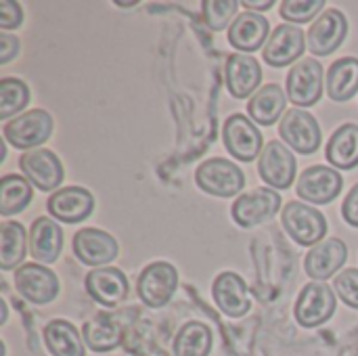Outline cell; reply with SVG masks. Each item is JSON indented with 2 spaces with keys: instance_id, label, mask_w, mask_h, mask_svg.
Instances as JSON below:
<instances>
[{
  "instance_id": "cell-1",
  "label": "cell",
  "mask_w": 358,
  "mask_h": 356,
  "mask_svg": "<svg viewBox=\"0 0 358 356\" xmlns=\"http://www.w3.org/2000/svg\"><path fill=\"white\" fill-rule=\"evenodd\" d=\"M197 187L214 197H235L241 193L245 178L243 172L224 157H212L203 162L195 172Z\"/></svg>"
},
{
  "instance_id": "cell-2",
  "label": "cell",
  "mask_w": 358,
  "mask_h": 356,
  "mask_svg": "<svg viewBox=\"0 0 358 356\" xmlns=\"http://www.w3.org/2000/svg\"><path fill=\"white\" fill-rule=\"evenodd\" d=\"M4 138L17 149H38L52 134V118L44 109L23 111L4 124Z\"/></svg>"
},
{
  "instance_id": "cell-3",
  "label": "cell",
  "mask_w": 358,
  "mask_h": 356,
  "mask_svg": "<svg viewBox=\"0 0 358 356\" xmlns=\"http://www.w3.org/2000/svg\"><path fill=\"white\" fill-rule=\"evenodd\" d=\"M281 220L289 237L300 245H319L321 239L327 233V220L325 216L300 201H289L285 210L281 212Z\"/></svg>"
},
{
  "instance_id": "cell-4",
  "label": "cell",
  "mask_w": 358,
  "mask_h": 356,
  "mask_svg": "<svg viewBox=\"0 0 358 356\" xmlns=\"http://www.w3.org/2000/svg\"><path fill=\"white\" fill-rule=\"evenodd\" d=\"M323 65L315 57L298 61L287 73V99L296 107H310L323 97Z\"/></svg>"
},
{
  "instance_id": "cell-5",
  "label": "cell",
  "mask_w": 358,
  "mask_h": 356,
  "mask_svg": "<svg viewBox=\"0 0 358 356\" xmlns=\"http://www.w3.org/2000/svg\"><path fill=\"white\" fill-rule=\"evenodd\" d=\"M279 134L285 141V145H289L294 151L302 155L315 153L321 145V128L317 118L300 107L287 109L283 113Z\"/></svg>"
},
{
  "instance_id": "cell-6",
  "label": "cell",
  "mask_w": 358,
  "mask_h": 356,
  "mask_svg": "<svg viewBox=\"0 0 358 356\" xmlns=\"http://www.w3.org/2000/svg\"><path fill=\"white\" fill-rule=\"evenodd\" d=\"M281 208V195L268 187L254 189L245 195H239L231 208L233 220L241 229H252L260 222L271 220Z\"/></svg>"
},
{
  "instance_id": "cell-7",
  "label": "cell",
  "mask_w": 358,
  "mask_h": 356,
  "mask_svg": "<svg viewBox=\"0 0 358 356\" xmlns=\"http://www.w3.org/2000/svg\"><path fill=\"white\" fill-rule=\"evenodd\" d=\"M178 287V273L170 262H153L149 264L136 283V292L141 300L151 308L166 306Z\"/></svg>"
},
{
  "instance_id": "cell-8",
  "label": "cell",
  "mask_w": 358,
  "mask_h": 356,
  "mask_svg": "<svg viewBox=\"0 0 358 356\" xmlns=\"http://www.w3.org/2000/svg\"><path fill=\"white\" fill-rule=\"evenodd\" d=\"M336 292L323 283V281H313L308 283L296 304V319L302 327H317L329 321L336 313Z\"/></svg>"
},
{
  "instance_id": "cell-9",
  "label": "cell",
  "mask_w": 358,
  "mask_h": 356,
  "mask_svg": "<svg viewBox=\"0 0 358 356\" xmlns=\"http://www.w3.org/2000/svg\"><path fill=\"white\" fill-rule=\"evenodd\" d=\"M222 141L227 151L237 162H254L262 153V134L243 113H235L224 122Z\"/></svg>"
},
{
  "instance_id": "cell-10",
  "label": "cell",
  "mask_w": 358,
  "mask_h": 356,
  "mask_svg": "<svg viewBox=\"0 0 358 356\" xmlns=\"http://www.w3.org/2000/svg\"><path fill=\"white\" fill-rule=\"evenodd\" d=\"M19 168L25 178L40 191H55L63 183V164L61 159L44 147L31 149L19 157Z\"/></svg>"
},
{
  "instance_id": "cell-11",
  "label": "cell",
  "mask_w": 358,
  "mask_h": 356,
  "mask_svg": "<svg viewBox=\"0 0 358 356\" xmlns=\"http://www.w3.org/2000/svg\"><path fill=\"white\" fill-rule=\"evenodd\" d=\"M15 287L17 292L34 304H48L59 294V279L57 275L38 262H27L17 269L15 273Z\"/></svg>"
},
{
  "instance_id": "cell-12",
  "label": "cell",
  "mask_w": 358,
  "mask_h": 356,
  "mask_svg": "<svg viewBox=\"0 0 358 356\" xmlns=\"http://www.w3.org/2000/svg\"><path fill=\"white\" fill-rule=\"evenodd\" d=\"M306 46L308 42H306L304 31L296 27L294 23H283L275 27V31L271 34L266 46L262 48V57L273 67H285L294 61L298 63Z\"/></svg>"
},
{
  "instance_id": "cell-13",
  "label": "cell",
  "mask_w": 358,
  "mask_h": 356,
  "mask_svg": "<svg viewBox=\"0 0 358 356\" xmlns=\"http://www.w3.org/2000/svg\"><path fill=\"white\" fill-rule=\"evenodd\" d=\"M258 172L268 187L289 189L296 178V157L283 143L271 141L260 153Z\"/></svg>"
},
{
  "instance_id": "cell-14",
  "label": "cell",
  "mask_w": 358,
  "mask_h": 356,
  "mask_svg": "<svg viewBox=\"0 0 358 356\" xmlns=\"http://www.w3.org/2000/svg\"><path fill=\"white\" fill-rule=\"evenodd\" d=\"M348 34V21L342 10H323L308 29V50L317 57H327L344 42Z\"/></svg>"
},
{
  "instance_id": "cell-15",
  "label": "cell",
  "mask_w": 358,
  "mask_h": 356,
  "mask_svg": "<svg viewBox=\"0 0 358 356\" xmlns=\"http://www.w3.org/2000/svg\"><path fill=\"white\" fill-rule=\"evenodd\" d=\"M344 178L340 176V172L336 168L329 166H313L308 170L302 172V176L298 178V195L304 201L323 206L334 201L340 191H342Z\"/></svg>"
},
{
  "instance_id": "cell-16",
  "label": "cell",
  "mask_w": 358,
  "mask_h": 356,
  "mask_svg": "<svg viewBox=\"0 0 358 356\" xmlns=\"http://www.w3.org/2000/svg\"><path fill=\"white\" fill-rule=\"evenodd\" d=\"M73 254L88 266H105L120 254L117 241L101 229H82L73 237Z\"/></svg>"
},
{
  "instance_id": "cell-17",
  "label": "cell",
  "mask_w": 358,
  "mask_h": 356,
  "mask_svg": "<svg viewBox=\"0 0 358 356\" xmlns=\"http://www.w3.org/2000/svg\"><path fill=\"white\" fill-rule=\"evenodd\" d=\"M52 218L65 222V225H78L84 218L90 216L94 208V199L88 189L84 187H67L59 189L48 197L46 204Z\"/></svg>"
},
{
  "instance_id": "cell-18",
  "label": "cell",
  "mask_w": 358,
  "mask_h": 356,
  "mask_svg": "<svg viewBox=\"0 0 358 356\" xmlns=\"http://www.w3.org/2000/svg\"><path fill=\"white\" fill-rule=\"evenodd\" d=\"M86 292L101 306H115L128 294V279L120 269L101 266L86 275Z\"/></svg>"
},
{
  "instance_id": "cell-19",
  "label": "cell",
  "mask_w": 358,
  "mask_h": 356,
  "mask_svg": "<svg viewBox=\"0 0 358 356\" xmlns=\"http://www.w3.org/2000/svg\"><path fill=\"white\" fill-rule=\"evenodd\" d=\"M348 258V248L342 239H325L321 241L319 245H315L306 260H304V269H306V275L310 279H317V281H323V279H329L334 277L346 262Z\"/></svg>"
},
{
  "instance_id": "cell-20",
  "label": "cell",
  "mask_w": 358,
  "mask_h": 356,
  "mask_svg": "<svg viewBox=\"0 0 358 356\" xmlns=\"http://www.w3.org/2000/svg\"><path fill=\"white\" fill-rule=\"evenodd\" d=\"M268 19L260 13H239L233 25L229 27V42L243 50V52H254L262 46H266L268 38Z\"/></svg>"
},
{
  "instance_id": "cell-21",
  "label": "cell",
  "mask_w": 358,
  "mask_h": 356,
  "mask_svg": "<svg viewBox=\"0 0 358 356\" xmlns=\"http://www.w3.org/2000/svg\"><path fill=\"white\" fill-rule=\"evenodd\" d=\"M224 76L229 92L235 99H245L250 94H256V88L262 80V69L252 55H231L227 61Z\"/></svg>"
},
{
  "instance_id": "cell-22",
  "label": "cell",
  "mask_w": 358,
  "mask_h": 356,
  "mask_svg": "<svg viewBox=\"0 0 358 356\" xmlns=\"http://www.w3.org/2000/svg\"><path fill=\"white\" fill-rule=\"evenodd\" d=\"M212 294H214V300H216L218 308L224 315L233 317V319L243 317L252 308L245 281L239 275H235V273H222V275H218V279L214 281Z\"/></svg>"
},
{
  "instance_id": "cell-23",
  "label": "cell",
  "mask_w": 358,
  "mask_h": 356,
  "mask_svg": "<svg viewBox=\"0 0 358 356\" xmlns=\"http://www.w3.org/2000/svg\"><path fill=\"white\" fill-rule=\"evenodd\" d=\"M61 245H63V231L55 220L46 216L34 220L29 229V254L34 256V260L55 262L61 254Z\"/></svg>"
},
{
  "instance_id": "cell-24",
  "label": "cell",
  "mask_w": 358,
  "mask_h": 356,
  "mask_svg": "<svg viewBox=\"0 0 358 356\" xmlns=\"http://www.w3.org/2000/svg\"><path fill=\"white\" fill-rule=\"evenodd\" d=\"M287 97L281 86L266 84L262 86L248 103L250 118L260 126H273L287 109H285Z\"/></svg>"
},
{
  "instance_id": "cell-25",
  "label": "cell",
  "mask_w": 358,
  "mask_h": 356,
  "mask_svg": "<svg viewBox=\"0 0 358 356\" xmlns=\"http://www.w3.org/2000/svg\"><path fill=\"white\" fill-rule=\"evenodd\" d=\"M327 162L340 170H352L358 166V124H344L329 138L325 149Z\"/></svg>"
},
{
  "instance_id": "cell-26",
  "label": "cell",
  "mask_w": 358,
  "mask_h": 356,
  "mask_svg": "<svg viewBox=\"0 0 358 356\" xmlns=\"http://www.w3.org/2000/svg\"><path fill=\"white\" fill-rule=\"evenodd\" d=\"M327 82V94L331 101L344 103L350 101L358 92V59L355 57H344L338 59L325 78Z\"/></svg>"
},
{
  "instance_id": "cell-27",
  "label": "cell",
  "mask_w": 358,
  "mask_h": 356,
  "mask_svg": "<svg viewBox=\"0 0 358 356\" xmlns=\"http://www.w3.org/2000/svg\"><path fill=\"white\" fill-rule=\"evenodd\" d=\"M44 342L52 356H84V342L78 329L67 321H50L44 329Z\"/></svg>"
},
{
  "instance_id": "cell-28",
  "label": "cell",
  "mask_w": 358,
  "mask_h": 356,
  "mask_svg": "<svg viewBox=\"0 0 358 356\" xmlns=\"http://www.w3.org/2000/svg\"><path fill=\"white\" fill-rule=\"evenodd\" d=\"M31 201V183L17 174H6L0 183V214L10 216L23 212Z\"/></svg>"
},
{
  "instance_id": "cell-29",
  "label": "cell",
  "mask_w": 358,
  "mask_h": 356,
  "mask_svg": "<svg viewBox=\"0 0 358 356\" xmlns=\"http://www.w3.org/2000/svg\"><path fill=\"white\" fill-rule=\"evenodd\" d=\"M84 342L94 353H107L122 342V329L107 315H99L84 325Z\"/></svg>"
},
{
  "instance_id": "cell-30",
  "label": "cell",
  "mask_w": 358,
  "mask_h": 356,
  "mask_svg": "<svg viewBox=\"0 0 358 356\" xmlns=\"http://www.w3.org/2000/svg\"><path fill=\"white\" fill-rule=\"evenodd\" d=\"M0 266L2 271H10L25 258L27 248V235L25 229L19 222H4L0 231Z\"/></svg>"
},
{
  "instance_id": "cell-31",
  "label": "cell",
  "mask_w": 358,
  "mask_h": 356,
  "mask_svg": "<svg viewBox=\"0 0 358 356\" xmlns=\"http://www.w3.org/2000/svg\"><path fill=\"white\" fill-rule=\"evenodd\" d=\"M212 348V332L208 325L191 321L187 323L174 342V355L176 356H208Z\"/></svg>"
},
{
  "instance_id": "cell-32",
  "label": "cell",
  "mask_w": 358,
  "mask_h": 356,
  "mask_svg": "<svg viewBox=\"0 0 358 356\" xmlns=\"http://www.w3.org/2000/svg\"><path fill=\"white\" fill-rule=\"evenodd\" d=\"M29 103V88L19 78H2L0 82V120H8Z\"/></svg>"
},
{
  "instance_id": "cell-33",
  "label": "cell",
  "mask_w": 358,
  "mask_h": 356,
  "mask_svg": "<svg viewBox=\"0 0 358 356\" xmlns=\"http://www.w3.org/2000/svg\"><path fill=\"white\" fill-rule=\"evenodd\" d=\"M239 8L237 0H206L203 2V19L208 27L214 31H220L224 27H231L235 17V10Z\"/></svg>"
},
{
  "instance_id": "cell-34",
  "label": "cell",
  "mask_w": 358,
  "mask_h": 356,
  "mask_svg": "<svg viewBox=\"0 0 358 356\" xmlns=\"http://www.w3.org/2000/svg\"><path fill=\"white\" fill-rule=\"evenodd\" d=\"M325 6V0H285L281 2V17L289 23H308Z\"/></svg>"
},
{
  "instance_id": "cell-35",
  "label": "cell",
  "mask_w": 358,
  "mask_h": 356,
  "mask_svg": "<svg viewBox=\"0 0 358 356\" xmlns=\"http://www.w3.org/2000/svg\"><path fill=\"white\" fill-rule=\"evenodd\" d=\"M334 290L336 294L350 306L358 308V271L357 269H348L344 273H340L334 279Z\"/></svg>"
},
{
  "instance_id": "cell-36",
  "label": "cell",
  "mask_w": 358,
  "mask_h": 356,
  "mask_svg": "<svg viewBox=\"0 0 358 356\" xmlns=\"http://www.w3.org/2000/svg\"><path fill=\"white\" fill-rule=\"evenodd\" d=\"M23 21V13H21V6L13 0H2L0 2V25L2 29H13L17 25H21Z\"/></svg>"
},
{
  "instance_id": "cell-37",
  "label": "cell",
  "mask_w": 358,
  "mask_h": 356,
  "mask_svg": "<svg viewBox=\"0 0 358 356\" xmlns=\"http://www.w3.org/2000/svg\"><path fill=\"white\" fill-rule=\"evenodd\" d=\"M342 214H344V220L358 229V183L350 189V193L346 195L344 199V206H342Z\"/></svg>"
},
{
  "instance_id": "cell-38",
  "label": "cell",
  "mask_w": 358,
  "mask_h": 356,
  "mask_svg": "<svg viewBox=\"0 0 358 356\" xmlns=\"http://www.w3.org/2000/svg\"><path fill=\"white\" fill-rule=\"evenodd\" d=\"M19 52V40L6 31L0 34V63H8Z\"/></svg>"
},
{
  "instance_id": "cell-39",
  "label": "cell",
  "mask_w": 358,
  "mask_h": 356,
  "mask_svg": "<svg viewBox=\"0 0 358 356\" xmlns=\"http://www.w3.org/2000/svg\"><path fill=\"white\" fill-rule=\"evenodd\" d=\"M275 4V0H262V2H256V0H243V6L245 8H252V10H266Z\"/></svg>"
},
{
  "instance_id": "cell-40",
  "label": "cell",
  "mask_w": 358,
  "mask_h": 356,
  "mask_svg": "<svg viewBox=\"0 0 358 356\" xmlns=\"http://www.w3.org/2000/svg\"><path fill=\"white\" fill-rule=\"evenodd\" d=\"M0 308H2V317H0V323H4V321H6V302H4V300H0Z\"/></svg>"
},
{
  "instance_id": "cell-41",
  "label": "cell",
  "mask_w": 358,
  "mask_h": 356,
  "mask_svg": "<svg viewBox=\"0 0 358 356\" xmlns=\"http://www.w3.org/2000/svg\"><path fill=\"white\" fill-rule=\"evenodd\" d=\"M117 6H124V8H132V6H136V2H115Z\"/></svg>"
}]
</instances>
